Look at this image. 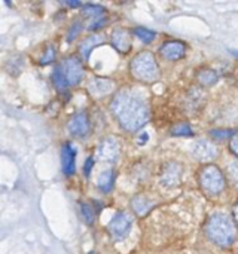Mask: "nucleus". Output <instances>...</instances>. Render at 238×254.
Masks as SVG:
<instances>
[{"instance_id":"2f4dec72","label":"nucleus","mask_w":238,"mask_h":254,"mask_svg":"<svg viewBox=\"0 0 238 254\" xmlns=\"http://www.w3.org/2000/svg\"><path fill=\"white\" fill-rule=\"evenodd\" d=\"M146 140H148V134H146L145 137H140V140H139L140 143H139V144H145V141H146Z\"/></svg>"},{"instance_id":"9b49d317","label":"nucleus","mask_w":238,"mask_h":254,"mask_svg":"<svg viewBox=\"0 0 238 254\" xmlns=\"http://www.w3.org/2000/svg\"><path fill=\"white\" fill-rule=\"evenodd\" d=\"M161 55L170 61H179L186 55V45L180 40H168L161 46Z\"/></svg>"},{"instance_id":"9d476101","label":"nucleus","mask_w":238,"mask_h":254,"mask_svg":"<svg viewBox=\"0 0 238 254\" xmlns=\"http://www.w3.org/2000/svg\"><path fill=\"white\" fill-rule=\"evenodd\" d=\"M192 155L198 161L209 162V161H213L219 155V149L215 143L209 140H198L192 147Z\"/></svg>"},{"instance_id":"6ab92c4d","label":"nucleus","mask_w":238,"mask_h":254,"mask_svg":"<svg viewBox=\"0 0 238 254\" xmlns=\"http://www.w3.org/2000/svg\"><path fill=\"white\" fill-rule=\"evenodd\" d=\"M197 79H198V82H200L201 85L212 86V85H215V83L219 80V74H218L215 70H209V68H206V70H201V71L198 73Z\"/></svg>"},{"instance_id":"a211bd4d","label":"nucleus","mask_w":238,"mask_h":254,"mask_svg":"<svg viewBox=\"0 0 238 254\" xmlns=\"http://www.w3.org/2000/svg\"><path fill=\"white\" fill-rule=\"evenodd\" d=\"M113 179H115V174L112 170H106L103 171L100 176H98V180H97V186L101 192L107 193L112 190V186H113Z\"/></svg>"},{"instance_id":"423d86ee","label":"nucleus","mask_w":238,"mask_h":254,"mask_svg":"<svg viewBox=\"0 0 238 254\" xmlns=\"http://www.w3.org/2000/svg\"><path fill=\"white\" fill-rule=\"evenodd\" d=\"M131 226H133V217L125 211H119L113 216L107 229L112 238L118 241L128 235V232L131 231Z\"/></svg>"},{"instance_id":"f3484780","label":"nucleus","mask_w":238,"mask_h":254,"mask_svg":"<svg viewBox=\"0 0 238 254\" xmlns=\"http://www.w3.org/2000/svg\"><path fill=\"white\" fill-rule=\"evenodd\" d=\"M131 205H133V210L136 214L139 216H145L151 211V208L154 207V202L149 201L148 198L145 196H136L133 201H131Z\"/></svg>"},{"instance_id":"aec40b11","label":"nucleus","mask_w":238,"mask_h":254,"mask_svg":"<svg viewBox=\"0 0 238 254\" xmlns=\"http://www.w3.org/2000/svg\"><path fill=\"white\" fill-rule=\"evenodd\" d=\"M134 36L137 37V39H140L143 43H151L152 40H155V37H157V33L155 31H152V30H149V28H145V27H137V28H134Z\"/></svg>"},{"instance_id":"7c9ffc66","label":"nucleus","mask_w":238,"mask_h":254,"mask_svg":"<svg viewBox=\"0 0 238 254\" xmlns=\"http://www.w3.org/2000/svg\"><path fill=\"white\" fill-rule=\"evenodd\" d=\"M233 214H234V220H236V225H238V204L234 207V211H233Z\"/></svg>"},{"instance_id":"c756f323","label":"nucleus","mask_w":238,"mask_h":254,"mask_svg":"<svg viewBox=\"0 0 238 254\" xmlns=\"http://www.w3.org/2000/svg\"><path fill=\"white\" fill-rule=\"evenodd\" d=\"M63 4L69 6V7H82L83 4L79 3V1H63Z\"/></svg>"},{"instance_id":"412c9836","label":"nucleus","mask_w":238,"mask_h":254,"mask_svg":"<svg viewBox=\"0 0 238 254\" xmlns=\"http://www.w3.org/2000/svg\"><path fill=\"white\" fill-rule=\"evenodd\" d=\"M52 82H54L55 88H57L60 92H66L67 88H69V83H67L66 79L63 77V74H61V71H60L58 67H57V68L54 70V73H52Z\"/></svg>"},{"instance_id":"473e14b6","label":"nucleus","mask_w":238,"mask_h":254,"mask_svg":"<svg viewBox=\"0 0 238 254\" xmlns=\"http://www.w3.org/2000/svg\"><path fill=\"white\" fill-rule=\"evenodd\" d=\"M233 54H234L236 57H238V51H233Z\"/></svg>"},{"instance_id":"0eeeda50","label":"nucleus","mask_w":238,"mask_h":254,"mask_svg":"<svg viewBox=\"0 0 238 254\" xmlns=\"http://www.w3.org/2000/svg\"><path fill=\"white\" fill-rule=\"evenodd\" d=\"M119 155H121V144H119L118 138H115L112 135L106 137L100 143L98 150H97V158L101 162H109V164L116 162Z\"/></svg>"},{"instance_id":"f03ea898","label":"nucleus","mask_w":238,"mask_h":254,"mask_svg":"<svg viewBox=\"0 0 238 254\" xmlns=\"http://www.w3.org/2000/svg\"><path fill=\"white\" fill-rule=\"evenodd\" d=\"M206 234L212 243L222 249H227L236 243L237 226L230 216L224 213H216L209 219L206 225Z\"/></svg>"},{"instance_id":"72a5a7b5","label":"nucleus","mask_w":238,"mask_h":254,"mask_svg":"<svg viewBox=\"0 0 238 254\" xmlns=\"http://www.w3.org/2000/svg\"><path fill=\"white\" fill-rule=\"evenodd\" d=\"M88 254H95V253H88Z\"/></svg>"},{"instance_id":"39448f33","label":"nucleus","mask_w":238,"mask_h":254,"mask_svg":"<svg viewBox=\"0 0 238 254\" xmlns=\"http://www.w3.org/2000/svg\"><path fill=\"white\" fill-rule=\"evenodd\" d=\"M58 68H60L63 77L66 79V82L69 83V86L78 85L83 77V65L76 57L64 58L61 61V64L58 65Z\"/></svg>"},{"instance_id":"5701e85b","label":"nucleus","mask_w":238,"mask_h":254,"mask_svg":"<svg viewBox=\"0 0 238 254\" xmlns=\"http://www.w3.org/2000/svg\"><path fill=\"white\" fill-rule=\"evenodd\" d=\"M171 134L179 135V137H188V135H192V128L189 124H179V125L173 127Z\"/></svg>"},{"instance_id":"f8f14e48","label":"nucleus","mask_w":238,"mask_h":254,"mask_svg":"<svg viewBox=\"0 0 238 254\" xmlns=\"http://www.w3.org/2000/svg\"><path fill=\"white\" fill-rule=\"evenodd\" d=\"M110 39H112V46L121 54H125L131 49L133 45L131 31H128L127 28H115Z\"/></svg>"},{"instance_id":"ddd939ff","label":"nucleus","mask_w":238,"mask_h":254,"mask_svg":"<svg viewBox=\"0 0 238 254\" xmlns=\"http://www.w3.org/2000/svg\"><path fill=\"white\" fill-rule=\"evenodd\" d=\"M88 89H89V92H91L92 97H104V95L110 94L115 89V83L110 79L94 77L92 80H89Z\"/></svg>"},{"instance_id":"b1692460","label":"nucleus","mask_w":238,"mask_h":254,"mask_svg":"<svg viewBox=\"0 0 238 254\" xmlns=\"http://www.w3.org/2000/svg\"><path fill=\"white\" fill-rule=\"evenodd\" d=\"M54 58H55V49L52 48V46H48L46 49H45V52L42 54V57H40V64L42 65H45V64H49V63H52L54 61Z\"/></svg>"},{"instance_id":"4468645a","label":"nucleus","mask_w":238,"mask_h":254,"mask_svg":"<svg viewBox=\"0 0 238 254\" xmlns=\"http://www.w3.org/2000/svg\"><path fill=\"white\" fill-rule=\"evenodd\" d=\"M76 167V150L72 144H64L61 147V168L66 176H73Z\"/></svg>"},{"instance_id":"bb28decb","label":"nucleus","mask_w":238,"mask_h":254,"mask_svg":"<svg viewBox=\"0 0 238 254\" xmlns=\"http://www.w3.org/2000/svg\"><path fill=\"white\" fill-rule=\"evenodd\" d=\"M234 131H230V129H213L212 131V135L216 138V140H225V138H233L234 137Z\"/></svg>"},{"instance_id":"6e6552de","label":"nucleus","mask_w":238,"mask_h":254,"mask_svg":"<svg viewBox=\"0 0 238 254\" xmlns=\"http://www.w3.org/2000/svg\"><path fill=\"white\" fill-rule=\"evenodd\" d=\"M91 129V124L88 119V115L85 112H78L75 113L69 124H67V131L70 135L76 137V138H83L89 134Z\"/></svg>"},{"instance_id":"7ed1b4c3","label":"nucleus","mask_w":238,"mask_h":254,"mask_svg":"<svg viewBox=\"0 0 238 254\" xmlns=\"http://www.w3.org/2000/svg\"><path fill=\"white\" fill-rule=\"evenodd\" d=\"M130 70H131V74L134 76V79H137L143 83H154L161 76L159 65L157 63L154 54L149 51L139 52L133 58V61L130 64Z\"/></svg>"},{"instance_id":"f257e3e1","label":"nucleus","mask_w":238,"mask_h":254,"mask_svg":"<svg viewBox=\"0 0 238 254\" xmlns=\"http://www.w3.org/2000/svg\"><path fill=\"white\" fill-rule=\"evenodd\" d=\"M110 109L119 125L128 132L139 131L149 121L148 104L128 89H122L113 97Z\"/></svg>"},{"instance_id":"20e7f679","label":"nucleus","mask_w":238,"mask_h":254,"mask_svg":"<svg viewBox=\"0 0 238 254\" xmlns=\"http://www.w3.org/2000/svg\"><path fill=\"white\" fill-rule=\"evenodd\" d=\"M200 183H201L203 190L207 195L216 196L225 188V177H224L222 171L216 165H209V167H206L201 171V174H200Z\"/></svg>"},{"instance_id":"1a4fd4ad","label":"nucleus","mask_w":238,"mask_h":254,"mask_svg":"<svg viewBox=\"0 0 238 254\" xmlns=\"http://www.w3.org/2000/svg\"><path fill=\"white\" fill-rule=\"evenodd\" d=\"M82 15L89 19V25H88L89 30H97V28L103 27V24L106 22V18H107V12L103 6L91 4V3L82 6Z\"/></svg>"},{"instance_id":"393cba45","label":"nucleus","mask_w":238,"mask_h":254,"mask_svg":"<svg viewBox=\"0 0 238 254\" xmlns=\"http://www.w3.org/2000/svg\"><path fill=\"white\" fill-rule=\"evenodd\" d=\"M230 180L238 188V161H234L228 165V171H227Z\"/></svg>"},{"instance_id":"c85d7f7f","label":"nucleus","mask_w":238,"mask_h":254,"mask_svg":"<svg viewBox=\"0 0 238 254\" xmlns=\"http://www.w3.org/2000/svg\"><path fill=\"white\" fill-rule=\"evenodd\" d=\"M92 164H94V159H92V158H88V159H86V164H85V174H86V176H89L91 168H92Z\"/></svg>"},{"instance_id":"a878e982","label":"nucleus","mask_w":238,"mask_h":254,"mask_svg":"<svg viewBox=\"0 0 238 254\" xmlns=\"http://www.w3.org/2000/svg\"><path fill=\"white\" fill-rule=\"evenodd\" d=\"M82 22L80 21H76L75 24H72V28L69 30V34H67V40L69 42H72V40H75L78 36H79V33L82 31Z\"/></svg>"},{"instance_id":"2eb2a0df","label":"nucleus","mask_w":238,"mask_h":254,"mask_svg":"<svg viewBox=\"0 0 238 254\" xmlns=\"http://www.w3.org/2000/svg\"><path fill=\"white\" fill-rule=\"evenodd\" d=\"M180 177H182V167L177 164H168L162 170L161 183L164 188H173L180 183Z\"/></svg>"},{"instance_id":"4be33fe9","label":"nucleus","mask_w":238,"mask_h":254,"mask_svg":"<svg viewBox=\"0 0 238 254\" xmlns=\"http://www.w3.org/2000/svg\"><path fill=\"white\" fill-rule=\"evenodd\" d=\"M80 211H82V217L88 225H92L94 219H95V210L92 205H89L88 202H82L80 204Z\"/></svg>"},{"instance_id":"dca6fc26","label":"nucleus","mask_w":238,"mask_h":254,"mask_svg":"<svg viewBox=\"0 0 238 254\" xmlns=\"http://www.w3.org/2000/svg\"><path fill=\"white\" fill-rule=\"evenodd\" d=\"M100 43H103V37L98 36V34H92V36H88L86 39H83V42L79 46V51H80V55H82L83 61H86L89 58L92 49L95 46H98Z\"/></svg>"},{"instance_id":"cd10ccee","label":"nucleus","mask_w":238,"mask_h":254,"mask_svg":"<svg viewBox=\"0 0 238 254\" xmlns=\"http://www.w3.org/2000/svg\"><path fill=\"white\" fill-rule=\"evenodd\" d=\"M230 147H231V152L236 155L238 158V132L234 134V137L231 138V141H230Z\"/></svg>"}]
</instances>
